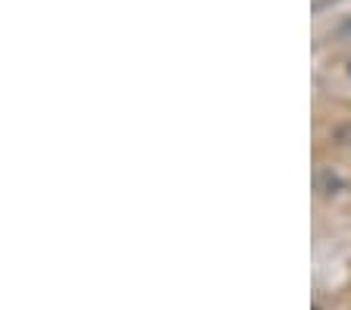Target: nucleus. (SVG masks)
Returning <instances> with one entry per match:
<instances>
[{
  "instance_id": "obj_1",
  "label": "nucleus",
  "mask_w": 351,
  "mask_h": 310,
  "mask_svg": "<svg viewBox=\"0 0 351 310\" xmlns=\"http://www.w3.org/2000/svg\"><path fill=\"white\" fill-rule=\"evenodd\" d=\"M345 31H351V23H348V25H345Z\"/></svg>"
},
{
  "instance_id": "obj_2",
  "label": "nucleus",
  "mask_w": 351,
  "mask_h": 310,
  "mask_svg": "<svg viewBox=\"0 0 351 310\" xmlns=\"http://www.w3.org/2000/svg\"><path fill=\"white\" fill-rule=\"evenodd\" d=\"M314 310H320V307H314Z\"/></svg>"
}]
</instances>
